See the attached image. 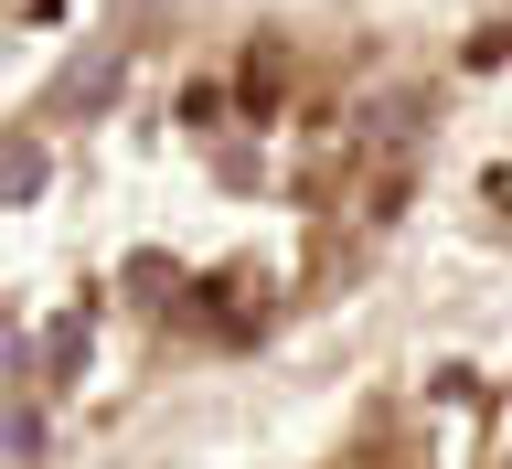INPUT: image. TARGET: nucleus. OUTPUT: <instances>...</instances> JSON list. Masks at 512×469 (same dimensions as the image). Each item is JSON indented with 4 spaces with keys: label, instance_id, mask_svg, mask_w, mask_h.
Returning a JSON list of instances; mask_svg holds the SVG:
<instances>
[{
    "label": "nucleus",
    "instance_id": "f257e3e1",
    "mask_svg": "<svg viewBox=\"0 0 512 469\" xmlns=\"http://www.w3.org/2000/svg\"><path fill=\"white\" fill-rule=\"evenodd\" d=\"M118 64H128V54H118V32H107V43H86V54L54 75V107H64V118H96V107L118 96Z\"/></svg>",
    "mask_w": 512,
    "mask_h": 469
},
{
    "label": "nucleus",
    "instance_id": "f03ea898",
    "mask_svg": "<svg viewBox=\"0 0 512 469\" xmlns=\"http://www.w3.org/2000/svg\"><path fill=\"white\" fill-rule=\"evenodd\" d=\"M235 118H278V43L246 54V86H235Z\"/></svg>",
    "mask_w": 512,
    "mask_h": 469
},
{
    "label": "nucleus",
    "instance_id": "7ed1b4c3",
    "mask_svg": "<svg viewBox=\"0 0 512 469\" xmlns=\"http://www.w3.org/2000/svg\"><path fill=\"white\" fill-rule=\"evenodd\" d=\"M32 459H43V406L22 395V406H11V469H32Z\"/></svg>",
    "mask_w": 512,
    "mask_h": 469
},
{
    "label": "nucleus",
    "instance_id": "20e7f679",
    "mask_svg": "<svg viewBox=\"0 0 512 469\" xmlns=\"http://www.w3.org/2000/svg\"><path fill=\"white\" fill-rule=\"evenodd\" d=\"M406 192H416V182H406V171H395V160H384L374 182H363V214H395V203H406Z\"/></svg>",
    "mask_w": 512,
    "mask_h": 469
},
{
    "label": "nucleus",
    "instance_id": "39448f33",
    "mask_svg": "<svg viewBox=\"0 0 512 469\" xmlns=\"http://www.w3.org/2000/svg\"><path fill=\"white\" fill-rule=\"evenodd\" d=\"M480 192H491V203H502V214H512V160H502V171H491V182H480Z\"/></svg>",
    "mask_w": 512,
    "mask_h": 469
}]
</instances>
